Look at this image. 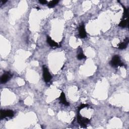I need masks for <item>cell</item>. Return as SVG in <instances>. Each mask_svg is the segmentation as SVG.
Instances as JSON below:
<instances>
[{
    "instance_id": "14",
    "label": "cell",
    "mask_w": 129,
    "mask_h": 129,
    "mask_svg": "<svg viewBox=\"0 0 129 129\" xmlns=\"http://www.w3.org/2000/svg\"><path fill=\"white\" fill-rule=\"evenodd\" d=\"M88 106V105L87 104H82V105H81L78 108V110L79 111H80L81 110H82V108H84V107H87Z\"/></svg>"
},
{
    "instance_id": "12",
    "label": "cell",
    "mask_w": 129,
    "mask_h": 129,
    "mask_svg": "<svg viewBox=\"0 0 129 129\" xmlns=\"http://www.w3.org/2000/svg\"><path fill=\"white\" fill-rule=\"evenodd\" d=\"M58 1H50L48 4V7L49 8H53L55 7L57 3H58Z\"/></svg>"
},
{
    "instance_id": "10",
    "label": "cell",
    "mask_w": 129,
    "mask_h": 129,
    "mask_svg": "<svg viewBox=\"0 0 129 129\" xmlns=\"http://www.w3.org/2000/svg\"><path fill=\"white\" fill-rule=\"evenodd\" d=\"M128 19H123L119 24V26L121 27H125L128 25Z\"/></svg>"
},
{
    "instance_id": "13",
    "label": "cell",
    "mask_w": 129,
    "mask_h": 129,
    "mask_svg": "<svg viewBox=\"0 0 129 129\" xmlns=\"http://www.w3.org/2000/svg\"><path fill=\"white\" fill-rule=\"evenodd\" d=\"M124 12V16H123V19H125V18H128V10L126 9V8L123 6Z\"/></svg>"
},
{
    "instance_id": "6",
    "label": "cell",
    "mask_w": 129,
    "mask_h": 129,
    "mask_svg": "<svg viewBox=\"0 0 129 129\" xmlns=\"http://www.w3.org/2000/svg\"><path fill=\"white\" fill-rule=\"evenodd\" d=\"M11 77V75L9 73H5L3 74L2 77L1 82L2 83H5L10 79Z\"/></svg>"
},
{
    "instance_id": "2",
    "label": "cell",
    "mask_w": 129,
    "mask_h": 129,
    "mask_svg": "<svg viewBox=\"0 0 129 129\" xmlns=\"http://www.w3.org/2000/svg\"><path fill=\"white\" fill-rule=\"evenodd\" d=\"M43 76L44 80L46 82H49L52 79V76H51L48 70L45 66L43 67Z\"/></svg>"
},
{
    "instance_id": "1",
    "label": "cell",
    "mask_w": 129,
    "mask_h": 129,
    "mask_svg": "<svg viewBox=\"0 0 129 129\" xmlns=\"http://www.w3.org/2000/svg\"><path fill=\"white\" fill-rule=\"evenodd\" d=\"M111 65L113 67H116L118 66H123V64H121V60L120 58V57L118 56H114L113 59H112L111 62H110Z\"/></svg>"
},
{
    "instance_id": "9",
    "label": "cell",
    "mask_w": 129,
    "mask_h": 129,
    "mask_svg": "<svg viewBox=\"0 0 129 129\" xmlns=\"http://www.w3.org/2000/svg\"><path fill=\"white\" fill-rule=\"evenodd\" d=\"M129 38H127L125 40L124 42H122V43L120 44L119 46H118V49H123L126 48V47H127L128 44L129 43Z\"/></svg>"
},
{
    "instance_id": "5",
    "label": "cell",
    "mask_w": 129,
    "mask_h": 129,
    "mask_svg": "<svg viewBox=\"0 0 129 129\" xmlns=\"http://www.w3.org/2000/svg\"><path fill=\"white\" fill-rule=\"evenodd\" d=\"M79 35L81 38H84L86 37V33L84 25H82L79 28Z\"/></svg>"
},
{
    "instance_id": "11",
    "label": "cell",
    "mask_w": 129,
    "mask_h": 129,
    "mask_svg": "<svg viewBox=\"0 0 129 129\" xmlns=\"http://www.w3.org/2000/svg\"><path fill=\"white\" fill-rule=\"evenodd\" d=\"M79 53L78 55V56H77V58L78 60H82L84 58H85V56L83 54V52H82V49H81V48H80L79 49Z\"/></svg>"
},
{
    "instance_id": "8",
    "label": "cell",
    "mask_w": 129,
    "mask_h": 129,
    "mask_svg": "<svg viewBox=\"0 0 129 129\" xmlns=\"http://www.w3.org/2000/svg\"><path fill=\"white\" fill-rule=\"evenodd\" d=\"M47 42H48L49 46L52 47H59L58 43L55 42L54 40H52V38L49 36L47 37Z\"/></svg>"
},
{
    "instance_id": "3",
    "label": "cell",
    "mask_w": 129,
    "mask_h": 129,
    "mask_svg": "<svg viewBox=\"0 0 129 129\" xmlns=\"http://www.w3.org/2000/svg\"><path fill=\"white\" fill-rule=\"evenodd\" d=\"M1 118L3 119L6 117H13L14 116V112L11 110H1Z\"/></svg>"
},
{
    "instance_id": "7",
    "label": "cell",
    "mask_w": 129,
    "mask_h": 129,
    "mask_svg": "<svg viewBox=\"0 0 129 129\" xmlns=\"http://www.w3.org/2000/svg\"><path fill=\"white\" fill-rule=\"evenodd\" d=\"M59 99L60 100L61 103H63V104L65 105V106H69V103L66 100V98L65 96V94L64 92H62L61 95L59 97Z\"/></svg>"
},
{
    "instance_id": "15",
    "label": "cell",
    "mask_w": 129,
    "mask_h": 129,
    "mask_svg": "<svg viewBox=\"0 0 129 129\" xmlns=\"http://www.w3.org/2000/svg\"><path fill=\"white\" fill-rule=\"evenodd\" d=\"M39 3H40V4H42V5L46 4V3H47V2L46 1V0H41V1H39Z\"/></svg>"
},
{
    "instance_id": "4",
    "label": "cell",
    "mask_w": 129,
    "mask_h": 129,
    "mask_svg": "<svg viewBox=\"0 0 129 129\" xmlns=\"http://www.w3.org/2000/svg\"><path fill=\"white\" fill-rule=\"evenodd\" d=\"M78 122L81 125H83L84 127H86V124L89 123L90 120L87 118H82L81 115H79L78 116Z\"/></svg>"
},
{
    "instance_id": "16",
    "label": "cell",
    "mask_w": 129,
    "mask_h": 129,
    "mask_svg": "<svg viewBox=\"0 0 129 129\" xmlns=\"http://www.w3.org/2000/svg\"><path fill=\"white\" fill-rule=\"evenodd\" d=\"M2 4H4L6 2H7V1H2Z\"/></svg>"
}]
</instances>
